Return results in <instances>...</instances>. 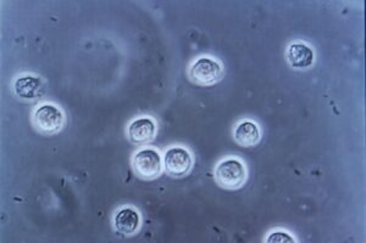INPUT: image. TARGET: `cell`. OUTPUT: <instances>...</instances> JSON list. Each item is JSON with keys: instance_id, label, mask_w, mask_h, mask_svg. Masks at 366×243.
<instances>
[{"instance_id": "obj_1", "label": "cell", "mask_w": 366, "mask_h": 243, "mask_svg": "<svg viewBox=\"0 0 366 243\" xmlns=\"http://www.w3.org/2000/svg\"><path fill=\"white\" fill-rule=\"evenodd\" d=\"M214 175L216 182L226 190H237L247 179L244 164L236 159H225L220 162L215 169Z\"/></svg>"}, {"instance_id": "obj_2", "label": "cell", "mask_w": 366, "mask_h": 243, "mask_svg": "<svg viewBox=\"0 0 366 243\" xmlns=\"http://www.w3.org/2000/svg\"><path fill=\"white\" fill-rule=\"evenodd\" d=\"M134 173L144 180L157 178L162 170V157L154 149H143L138 151L132 159Z\"/></svg>"}, {"instance_id": "obj_3", "label": "cell", "mask_w": 366, "mask_h": 243, "mask_svg": "<svg viewBox=\"0 0 366 243\" xmlns=\"http://www.w3.org/2000/svg\"><path fill=\"white\" fill-rule=\"evenodd\" d=\"M223 75H224V71L219 62L209 57L198 59L193 65L190 66V78L195 84H216L223 80Z\"/></svg>"}, {"instance_id": "obj_4", "label": "cell", "mask_w": 366, "mask_h": 243, "mask_svg": "<svg viewBox=\"0 0 366 243\" xmlns=\"http://www.w3.org/2000/svg\"><path fill=\"white\" fill-rule=\"evenodd\" d=\"M34 124L37 131L44 134H55L64 126V115L52 105H43L34 113Z\"/></svg>"}, {"instance_id": "obj_5", "label": "cell", "mask_w": 366, "mask_h": 243, "mask_svg": "<svg viewBox=\"0 0 366 243\" xmlns=\"http://www.w3.org/2000/svg\"><path fill=\"white\" fill-rule=\"evenodd\" d=\"M193 159L190 152L182 147H172L167 151L164 157V167L170 175L182 177L190 172Z\"/></svg>"}, {"instance_id": "obj_6", "label": "cell", "mask_w": 366, "mask_h": 243, "mask_svg": "<svg viewBox=\"0 0 366 243\" xmlns=\"http://www.w3.org/2000/svg\"><path fill=\"white\" fill-rule=\"evenodd\" d=\"M157 126L150 118H139L129 126V138L136 145H144L155 138Z\"/></svg>"}, {"instance_id": "obj_7", "label": "cell", "mask_w": 366, "mask_h": 243, "mask_svg": "<svg viewBox=\"0 0 366 243\" xmlns=\"http://www.w3.org/2000/svg\"><path fill=\"white\" fill-rule=\"evenodd\" d=\"M287 61L295 68H307L314 62V52L303 43H295L287 47Z\"/></svg>"}, {"instance_id": "obj_8", "label": "cell", "mask_w": 366, "mask_h": 243, "mask_svg": "<svg viewBox=\"0 0 366 243\" xmlns=\"http://www.w3.org/2000/svg\"><path fill=\"white\" fill-rule=\"evenodd\" d=\"M15 93L19 95L20 98H38L39 95L43 94V84L37 77L27 75V77H21L15 82Z\"/></svg>"}, {"instance_id": "obj_9", "label": "cell", "mask_w": 366, "mask_h": 243, "mask_svg": "<svg viewBox=\"0 0 366 243\" xmlns=\"http://www.w3.org/2000/svg\"><path fill=\"white\" fill-rule=\"evenodd\" d=\"M234 140L246 147L257 145L260 140V129L254 122L243 121L234 129Z\"/></svg>"}, {"instance_id": "obj_10", "label": "cell", "mask_w": 366, "mask_h": 243, "mask_svg": "<svg viewBox=\"0 0 366 243\" xmlns=\"http://www.w3.org/2000/svg\"><path fill=\"white\" fill-rule=\"evenodd\" d=\"M139 215L132 208H124L115 218V228L120 234L132 235L139 228Z\"/></svg>"}, {"instance_id": "obj_11", "label": "cell", "mask_w": 366, "mask_h": 243, "mask_svg": "<svg viewBox=\"0 0 366 243\" xmlns=\"http://www.w3.org/2000/svg\"><path fill=\"white\" fill-rule=\"evenodd\" d=\"M267 242H295V240L290 237V235L285 234V233H275V234L270 235Z\"/></svg>"}]
</instances>
